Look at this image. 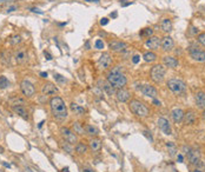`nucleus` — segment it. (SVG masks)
<instances>
[{
  "label": "nucleus",
  "mask_w": 205,
  "mask_h": 172,
  "mask_svg": "<svg viewBox=\"0 0 205 172\" xmlns=\"http://www.w3.org/2000/svg\"><path fill=\"white\" fill-rule=\"evenodd\" d=\"M158 126H159V128H161L165 135H168V136L172 135L171 125H170V123L168 119H165V118H159V119H158Z\"/></svg>",
  "instance_id": "obj_16"
},
{
  "label": "nucleus",
  "mask_w": 205,
  "mask_h": 172,
  "mask_svg": "<svg viewBox=\"0 0 205 172\" xmlns=\"http://www.w3.org/2000/svg\"><path fill=\"white\" fill-rule=\"evenodd\" d=\"M83 172H97V171H94L93 169H90V167H84V169H83Z\"/></svg>",
  "instance_id": "obj_43"
},
{
  "label": "nucleus",
  "mask_w": 205,
  "mask_h": 172,
  "mask_svg": "<svg viewBox=\"0 0 205 172\" xmlns=\"http://www.w3.org/2000/svg\"><path fill=\"white\" fill-rule=\"evenodd\" d=\"M152 33H153L152 28L146 27V28H143V30L139 32V36L143 37V38H150V37H152Z\"/></svg>",
  "instance_id": "obj_31"
},
{
  "label": "nucleus",
  "mask_w": 205,
  "mask_h": 172,
  "mask_svg": "<svg viewBox=\"0 0 205 172\" xmlns=\"http://www.w3.org/2000/svg\"><path fill=\"white\" fill-rule=\"evenodd\" d=\"M107 24H108V19L107 18H103L100 20V25H101V26H105Z\"/></svg>",
  "instance_id": "obj_41"
},
{
  "label": "nucleus",
  "mask_w": 205,
  "mask_h": 172,
  "mask_svg": "<svg viewBox=\"0 0 205 172\" xmlns=\"http://www.w3.org/2000/svg\"><path fill=\"white\" fill-rule=\"evenodd\" d=\"M0 172H5V171H2V170H0Z\"/></svg>",
  "instance_id": "obj_57"
},
{
  "label": "nucleus",
  "mask_w": 205,
  "mask_h": 172,
  "mask_svg": "<svg viewBox=\"0 0 205 172\" xmlns=\"http://www.w3.org/2000/svg\"><path fill=\"white\" fill-rule=\"evenodd\" d=\"M12 109H13L16 114L20 116L23 119H25V120L28 119V112H27L26 107L24 105H14V106H12Z\"/></svg>",
  "instance_id": "obj_22"
},
{
  "label": "nucleus",
  "mask_w": 205,
  "mask_h": 172,
  "mask_svg": "<svg viewBox=\"0 0 205 172\" xmlns=\"http://www.w3.org/2000/svg\"><path fill=\"white\" fill-rule=\"evenodd\" d=\"M62 172H69V167H67V166L64 167V169H62Z\"/></svg>",
  "instance_id": "obj_51"
},
{
  "label": "nucleus",
  "mask_w": 205,
  "mask_h": 172,
  "mask_svg": "<svg viewBox=\"0 0 205 172\" xmlns=\"http://www.w3.org/2000/svg\"><path fill=\"white\" fill-rule=\"evenodd\" d=\"M202 116H203V118L205 119V110H203V113H202Z\"/></svg>",
  "instance_id": "obj_54"
},
{
  "label": "nucleus",
  "mask_w": 205,
  "mask_h": 172,
  "mask_svg": "<svg viewBox=\"0 0 205 172\" xmlns=\"http://www.w3.org/2000/svg\"><path fill=\"white\" fill-rule=\"evenodd\" d=\"M40 77L41 78H47V72H40Z\"/></svg>",
  "instance_id": "obj_48"
},
{
  "label": "nucleus",
  "mask_w": 205,
  "mask_h": 172,
  "mask_svg": "<svg viewBox=\"0 0 205 172\" xmlns=\"http://www.w3.org/2000/svg\"><path fill=\"white\" fill-rule=\"evenodd\" d=\"M89 150V145H86L83 142H79L76 145V152L78 154H85Z\"/></svg>",
  "instance_id": "obj_29"
},
{
  "label": "nucleus",
  "mask_w": 205,
  "mask_h": 172,
  "mask_svg": "<svg viewBox=\"0 0 205 172\" xmlns=\"http://www.w3.org/2000/svg\"><path fill=\"white\" fill-rule=\"evenodd\" d=\"M143 58L146 63H153V61L157 59V54H156L154 52H152V51H149V52H145V53H144Z\"/></svg>",
  "instance_id": "obj_30"
},
{
  "label": "nucleus",
  "mask_w": 205,
  "mask_h": 172,
  "mask_svg": "<svg viewBox=\"0 0 205 172\" xmlns=\"http://www.w3.org/2000/svg\"><path fill=\"white\" fill-rule=\"evenodd\" d=\"M27 58H28V54H27V51L25 47H20L14 53V59H16V61L18 64L26 63Z\"/></svg>",
  "instance_id": "obj_11"
},
{
  "label": "nucleus",
  "mask_w": 205,
  "mask_h": 172,
  "mask_svg": "<svg viewBox=\"0 0 205 172\" xmlns=\"http://www.w3.org/2000/svg\"><path fill=\"white\" fill-rule=\"evenodd\" d=\"M72 131H73L76 135H84V133H85V126L81 125L80 123L76 121V123H73V125H72Z\"/></svg>",
  "instance_id": "obj_27"
},
{
  "label": "nucleus",
  "mask_w": 205,
  "mask_h": 172,
  "mask_svg": "<svg viewBox=\"0 0 205 172\" xmlns=\"http://www.w3.org/2000/svg\"><path fill=\"white\" fill-rule=\"evenodd\" d=\"M189 52H190V55L193 60L196 61H199V63H205V52L199 50L198 47L196 46H190L189 47Z\"/></svg>",
  "instance_id": "obj_9"
},
{
  "label": "nucleus",
  "mask_w": 205,
  "mask_h": 172,
  "mask_svg": "<svg viewBox=\"0 0 205 172\" xmlns=\"http://www.w3.org/2000/svg\"><path fill=\"white\" fill-rule=\"evenodd\" d=\"M41 92L44 93L45 96H54V94H57L59 90H58V87L52 84V82H46L43 85V89H41Z\"/></svg>",
  "instance_id": "obj_15"
},
{
  "label": "nucleus",
  "mask_w": 205,
  "mask_h": 172,
  "mask_svg": "<svg viewBox=\"0 0 205 172\" xmlns=\"http://www.w3.org/2000/svg\"><path fill=\"white\" fill-rule=\"evenodd\" d=\"M129 109L130 111L136 114L137 117L139 118H145L149 116V109H147V106L142 103V101H139V100L137 99H133L131 100L130 103H129Z\"/></svg>",
  "instance_id": "obj_3"
},
{
  "label": "nucleus",
  "mask_w": 205,
  "mask_h": 172,
  "mask_svg": "<svg viewBox=\"0 0 205 172\" xmlns=\"http://www.w3.org/2000/svg\"><path fill=\"white\" fill-rule=\"evenodd\" d=\"M111 63H112V58H111V55H110L108 52H104L103 54L99 57L98 64L101 68H108Z\"/></svg>",
  "instance_id": "obj_14"
},
{
  "label": "nucleus",
  "mask_w": 205,
  "mask_h": 172,
  "mask_svg": "<svg viewBox=\"0 0 205 172\" xmlns=\"http://www.w3.org/2000/svg\"><path fill=\"white\" fill-rule=\"evenodd\" d=\"M183 150H184V153L187 156V159H189V162L191 165H200V152L196 150V149H192V147H186V146H184L183 147Z\"/></svg>",
  "instance_id": "obj_6"
},
{
  "label": "nucleus",
  "mask_w": 205,
  "mask_h": 172,
  "mask_svg": "<svg viewBox=\"0 0 205 172\" xmlns=\"http://www.w3.org/2000/svg\"><path fill=\"white\" fill-rule=\"evenodd\" d=\"M165 73H166V67H165L164 65L158 64V65H154V66L151 68V71H150V77H151V79L153 80V82L158 84V82H161L163 80H164Z\"/></svg>",
  "instance_id": "obj_4"
},
{
  "label": "nucleus",
  "mask_w": 205,
  "mask_h": 172,
  "mask_svg": "<svg viewBox=\"0 0 205 172\" xmlns=\"http://www.w3.org/2000/svg\"><path fill=\"white\" fill-rule=\"evenodd\" d=\"M193 172H202V171H200V170H195Z\"/></svg>",
  "instance_id": "obj_56"
},
{
  "label": "nucleus",
  "mask_w": 205,
  "mask_h": 172,
  "mask_svg": "<svg viewBox=\"0 0 205 172\" xmlns=\"http://www.w3.org/2000/svg\"><path fill=\"white\" fill-rule=\"evenodd\" d=\"M65 150H67L69 151V153H72V147H71V144H69V143H65V145L62 146Z\"/></svg>",
  "instance_id": "obj_39"
},
{
  "label": "nucleus",
  "mask_w": 205,
  "mask_h": 172,
  "mask_svg": "<svg viewBox=\"0 0 205 172\" xmlns=\"http://www.w3.org/2000/svg\"><path fill=\"white\" fill-rule=\"evenodd\" d=\"M163 63H164V66H166L169 68H176L178 66V60L175 57H171V55L164 57L163 58Z\"/></svg>",
  "instance_id": "obj_23"
},
{
  "label": "nucleus",
  "mask_w": 205,
  "mask_h": 172,
  "mask_svg": "<svg viewBox=\"0 0 205 172\" xmlns=\"http://www.w3.org/2000/svg\"><path fill=\"white\" fill-rule=\"evenodd\" d=\"M50 107L52 111V114L57 120H65L66 118L69 117V111H67V106L65 104V101L62 98L55 96L52 97L50 100Z\"/></svg>",
  "instance_id": "obj_1"
},
{
  "label": "nucleus",
  "mask_w": 205,
  "mask_h": 172,
  "mask_svg": "<svg viewBox=\"0 0 205 172\" xmlns=\"http://www.w3.org/2000/svg\"><path fill=\"white\" fill-rule=\"evenodd\" d=\"M103 89H104V90L106 91V92H107V93H108V94H112V93L115 92V90H113L115 87H112V86H111V85H110L108 82H107L106 85H104V86H103Z\"/></svg>",
  "instance_id": "obj_36"
},
{
  "label": "nucleus",
  "mask_w": 205,
  "mask_h": 172,
  "mask_svg": "<svg viewBox=\"0 0 205 172\" xmlns=\"http://www.w3.org/2000/svg\"><path fill=\"white\" fill-rule=\"evenodd\" d=\"M60 133H62V138H64V140L66 142V143H69V144L71 145H74L78 143V138H77V135L70 130L69 127H62L60 128Z\"/></svg>",
  "instance_id": "obj_7"
},
{
  "label": "nucleus",
  "mask_w": 205,
  "mask_h": 172,
  "mask_svg": "<svg viewBox=\"0 0 205 172\" xmlns=\"http://www.w3.org/2000/svg\"><path fill=\"white\" fill-rule=\"evenodd\" d=\"M44 54H45V57H46V59H47V60H51V59H52V55L50 54L47 51H44Z\"/></svg>",
  "instance_id": "obj_42"
},
{
  "label": "nucleus",
  "mask_w": 205,
  "mask_h": 172,
  "mask_svg": "<svg viewBox=\"0 0 205 172\" xmlns=\"http://www.w3.org/2000/svg\"><path fill=\"white\" fill-rule=\"evenodd\" d=\"M161 31L165 33H170L172 31V21L170 19H163L161 23Z\"/></svg>",
  "instance_id": "obj_25"
},
{
  "label": "nucleus",
  "mask_w": 205,
  "mask_h": 172,
  "mask_svg": "<svg viewBox=\"0 0 205 172\" xmlns=\"http://www.w3.org/2000/svg\"><path fill=\"white\" fill-rule=\"evenodd\" d=\"M196 121H197V116L193 111H187L186 113H184L183 123L185 125H193Z\"/></svg>",
  "instance_id": "obj_20"
},
{
  "label": "nucleus",
  "mask_w": 205,
  "mask_h": 172,
  "mask_svg": "<svg viewBox=\"0 0 205 172\" xmlns=\"http://www.w3.org/2000/svg\"><path fill=\"white\" fill-rule=\"evenodd\" d=\"M166 147L169 149V152L171 156H173V154L177 152V149H176V145L173 144L172 142H168L166 143Z\"/></svg>",
  "instance_id": "obj_34"
},
{
  "label": "nucleus",
  "mask_w": 205,
  "mask_h": 172,
  "mask_svg": "<svg viewBox=\"0 0 205 172\" xmlns=\"http://www.w3.org/2000/svg\"><path fill=\"white\" fill-rule=\"evenodd\" d=\"M111 17H113V18H116V17H117V12H115V13H113V14H112V13H111Z\"/></svg>",
  "instance_id": "obj_53"
},
{
  "label": "nucleus",
  "mask_w": 205,
  "mask_h": 172,
  "mask_svg": "<svg viewBox=\"0 0 205 172\" xmlns=\"http://www.w3.org/2000/svg\"><path fill=\"white\" fill-rule=\"evenodd\" d=\"M107 82L115 87V89H124L127 84V78L125 77V74L122 72H119L118 70H112L111 72L107 74Z\"/></svg>",
  "instance_id": "obj_2"
},
{
  "label": "nucleus",
  "mask_w": 205,
  "mask_h": 172,
  "mask_svg": "<svg viewBox=\"0 0 205 172\" xmlns=\"http://www.w3.org/2000/svg\"><path fill=\"white\" fill-rule=\"evenodd\" d=\"M85 133L91 137H97L99 135V130L93 125H85Z\"/></svg>",
  "instance_id": "obj_26"
},
{
  "label": "nucleus",
  "mask_w": 205,
  "mask_h": 172,
  "mask_svg": "<svg viewBox=\"0 0 205 172\" xmlns=\"http://www.w3.org/2000/svg\"><path fill=\"white\" fill-rule=\"evenodd\" d=\"M184 113H185V112L182 109H175V110H172V112H171V118H172V120H173L176 124H179V123L183 121Z\"/></svg>",
  "instance_id": "obj_21"
},
{
  "label": "nucleus",
  "mask_w": 205,
  "mask_h": 172,
  "mask_svg": "<svg viewBox=\"0 0 205 172\" xmlns=\"http://www.w3.org/2000/svg\"><path fill=\"white\" fill-rule=\"evenodd\" d=\"M197 39H198L199 44H202L203 46H205V33H199Z\"/></svg>",
  "instance_id": "obj_38"
},
{
  "label": "nucleus",
  "mask_w": 205,
  "mask_h": 172,
  "mask_svg": "<svg viewBox=\"0 0 205 172\" xmlns=\"http://www.w3.org/2000/svg\"><path fill=\"white\" fill-rule=\"evenodd\" d=\"M94 46H96V48H97V50H103V48H104V43H103V40L97 39V40H96V43H94Z\"/></svg>",
  "instance_id": "obj_37"
},
{
  "label": "nucleus",
  "mask_w": 205,
  "mask_h": 172,
  "mask_svg": "<svg viewBox=\"0 0 205 172\" xmlns=\"http://www.w3.org/2000/svg\"><path fill=\"white\" fill-rule=\"evenodd\" d=\"M43 124H44V120H41V121L39 123V128H40V127L43 126Z\"/></svg>",
  "instance_id": "obj_52"
},
{
  "label": "nucleus",
  "mask_w": 205,
  "mask_h": 172,
  "mask_svg": "<svg viewBox=\"0 0 205 172\" xmlns=\"http://www.w3.org/2000/svg\"><path fill=\"white\" fill-rule=\"evenodd\" d=\"M108 48L112 51V52H116V53H120V52H124L127 48V44L124 41H119V40H113L108 44Z\"/></svg>",
  "instance_id": "obj_10"
},
{
  "label": "nucleus",
  "mask_w": 205,
  "mask_h": 172,
  "mask_svg": "<svg viewBox=\"0 0 205 172\" xmlns=\"http://www.w3.org/2000/svg\"><path fill=\"white\" fill-rule=\"evenodd\" d=\"M87 2H99V0H85Z\"/></svg>",
  "instance_id": "obj_50"
},
{
  "label": "nucleus",
  "mask_w": 205,
  "mask_h": 172,
  "mask_svg": "<svg viewBox=\"0 0 205 172\" xmlns=\"http://www.w3.org/2000/svg\"><path fill=\"white\" fill-rule=\"evenodd\" d=\"M140 92L143 93L145 97H149V98H152V99H154L157 96H158V92L157 90L151 86V85H143L142 87H140Z\"/></svg>",
  "instance_id": "obj_13"
},
{
  "label": "nucleus",
  "mask_w": 205,
  "mask_h": 172,
  "mask_svg": "<svg viewBox=\"0 0 205 172\" xmlns=\"http://www.w3.org/2000/svg\"><path fill=\"white\" fill-rule=\"evenodd\" d=\"M166 86L169 87V90H171L176 94H182L186 90L185 82H183V80H180V79H177V78L169 79V82H166Z\"/></svg>",
  "instance_id": "obj_5"
},
{
  "label": "nucleus",
  "mask_w": 205,
  "mask_h": 172,
  "mask_svg": "<svg viewBox=\"0 0 205 172\" xmlns=\"http://www.w3.org/2000/svg\"><path fill=\"white\" fill-rule=\"evenodd\" d=\"M9 86V79L5 77V75H0V89L1 90H5Z\"/></svg>",
  "instance_id": "obj_32"
},
{
  "label": "nucleus",
  "mask_w": 205,
  "mask_h": 172,
  "mask_svg": "<svg viewBox=\"0 0 205 172\" xmlns=\"http://www.w3.org/2000/svg\"><path fill=\"white\" fill-rule=\"evenodd\" d=\"M9 43H11V45L13 46H17L18 44L21 43V37L18 36V34H16V36H13L11 38V40H9Z\"/></svg>",
  "instance_id": "obj_33"
},
{
  "label": "nucleus",
  "mask_w": 205,
  "mask_h": 172,
  "mask_svg": "<svg viewBox=\"0 0 205 172\" xmlns=\"http://www.w3.org/2000/svg\"><path fill=\"white\" fill-rule=\"evenodd\" d=\"M70 109L74 112V114H77V116H83V114H85V109L80 106V105H78V104H74V103H72L71 105H70Z\"/></svg>",
  "instance_id": "obj_28"
},
{
  "label": "nucleus",
  "mask_w": 205,
  "mask_h": 172,
  "mask_svg": "<svg viewBox=\"0 0 205 172\" xmlns=\"http://www.w3.org/2000/svg\"><path fill=\"white\" fill-rule=\"evenodd\" d=\"M54 79L57 80L58 82H60V84H64V82H66V79H65V77H62V74H58V73H54Z\"/></svg>",
  "instance_id": "obj_35"
},
{
  "label": "nucleus",
  "mask_w": 205,
  "mask_h": 172,
  "mask_svg": "<svg viewBox=\"0 0 205 172\" xmlns=\"http://www.w3.org/2000/svg\"><path fill=\"white\" fill-rule=\"evenodd\" d=\"M173 46H175V41L170 36H165L164 38L161 39V47L163 51L169 52V51H171L173 48Z\"/></svg>",
  "instance_id": "obj_12"
},
{
  "label": "nucleus",
  "mask_w": 205,
  "mask_h": 172,
  "mask_svg": "<svg viewBox=\"0 0 205 172\" xmlns=\"http://www.w3.org/2000/svg\"><path fill=\"white\" fill-rule=\"evenodd\" d=\"M139 60H140V57L139 55H133V58H132V61H133V64H138L139 63Z\"/></svg>",
  "instance_id": "obj_40"
},
{
  "label": "nucleus",
  "mask_w": 205,
  "mask_h": 172,
  "mask_svg": "<svg viewBox=\"0 0 205 172\" xmlns=\"http://www.w3.org/2000/svg\"><path fill=\"white\" fill-rule=\"evenodd\" d=\"M20 90L23 92V94H24L25 97H27V98L33 97L34 93H36L34 85L31 82H28V80H23V82H20Z\"/></svg>",
  "instance_id": "obj_8"
},
{
  "label": "nucleus",
  "mask_w": 205,
  "mask_h": 172,
  "mask_svg": "<svg viewBox=\"0 0 205 172\" xmlns=\"http://www.w3.org/2000/svg\"><path fill=\"white\" fill-rule=\"evenodd\" d=\"M31 11H32V12H36V13H39V14H43V13H44L43 11H40V9H34V7L31 9Z\"/></svg>",
  "instance_id": "obj_44"
},
{
  "label": "nucleus",
  "mask_w": 205,
  "mask_h": 172,
  "mask_svg": "<svg viewBox=\"0 0 205 172\" xmlns=\"http://www.w3.org/2000/svg\"><path fill=\"white\" fill-rule=\"evenodd\" d=\"M17 9V6H11L7 9V12H13V11H16Z\"/></svg>",
  "instance_id": "obj_46"
},
{
  "label": "nucleus",
  "mask_w": 205,
  "mask_h": 172,
  "mask_svg": "<svg viewBox=\"0 0 205 172\" xmlns=\"http://www.w3.org/2000/svg\"><path fill=\"white\" fill-rule=\"evenodd\" d=\"M195 99H196L197 106H198L199 109L205 110V92H203V91L197 92Z\"/></svg>",
  "instance_id": "obj_24"
},
{
  "label": "nucleus",
  "mask_w": 205,
  "mask_h": 172,
  "mask_svg": "<svg viewBox=\"0 0 205 172\" xmlns=\"http://www.w3.org/2000/svg\"><path fill=\"white\" fill-rule=\"evenodd\" d=\"M177 159H178L179 163H183V160H184V158H183V156L182 154H178V157H177Z\"/></svg>",
  "instance_id": "obj_47"
},
{
  "label": "nucleus",
  "mask_w": 205,
  "mask_h": 172,
  "mask_svg": "<svg viewBox=\"0 0 205 172\" xmlns=\"http://www.w3.org/2000/svg\"><path fill=\"white\" fill-rule=\"evenodd\" d=\"M116 97H117V99H118V101L126 103V101H129L130 98H131V93L127 90H125V89H118V90L116 91Z\"/></svg>",
  "instance_id": "obj_17"
},
{
  "label": "nucleus",
  "mask_w": 205,
  "mask_h": 172,
  "mask_svg": "<svg viewBox=\"0 0 205 172\" xmlns=\"http://www.w3.org/2000/svg\"><path fill=\"white\" fill-rule=\"evenodd\" d=\"M144 135H145V136H146V137H147V138H149V139H150V142H153V138H152L151 135H149V132L144 131Z\"/></svg>",
  "instance_id": "obj_45"
},
{
  "label": "nucleus",
  "mask_w": 205,
  "mask_h": 172,
  "mask_svg": "<svg viewBox=\"0 0 205 172\" xmlns=\"http://www.w3.org/2000/svg\"><path fill=\"white\" fill-rule=\"evenodd\" d=\"M153 103H154V104H157V105H161V101H158V100L156 99V98L153 99Z\"/></svg>",
  "instance_id": "obj_49"
},
{
  "label": "nucleus",
  "mask_w": 205,
  "mask_h": 172,
  "mask_svg": "<svg viewBox=\"0 0 205 172\" xmlns=\"http://www.w3.org/2000/svg\"><path fill=\"white\" fill-rule=\"evenodd\" d=\"M146 46L151 50V51H154V50H157V48H159V46H161V39L158 38V37H154L152 36L150 38H147V40H146Z\"/></svg>",
  "instance_id": "obj_18"
},
{
  "label": "nucleus",
  "mask_w": 205,
  "mask_h": 172,
  "mask_svg": "<svg viewBox=\"0 0 205 172\" xmlns=\"http://www.w3.org/2000/svg\"><path fill=\"white\" fill-rule=\"evenodd\" d=\"M5 1H9V0H0V2H5Z\"/></svg>",
  "instance_id": "obj_55"
},
{
  "label": "nucleus",
  "mask_w": 205,
  "mask_h": 172,
  "mask_svg": "<svg viewBox=\"0 0 205 172\" xmlns=\"http://www.w3.org/2000/svg\"><path fill=\"white\" fill-rule=\"evenodd\" d=\"M89 149L92 152H99L101 150V140L97 137H92L89 142Z\"/></svg>",
  "instance_id": "obj_19"
}]
</instances>
